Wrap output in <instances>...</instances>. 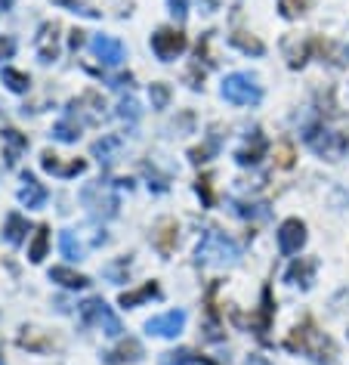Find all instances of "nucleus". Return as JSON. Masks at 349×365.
Here are the masks:
<instances>
[{"mask_svg":"<svg viewBox=\"0 0 349 365\" xmlns=\"http://www.w3.org/2000/svg\"><path fill=\"white\" fill-rule=\"evenodd\" d=\"M284 346H288L291 353L309 356V359L316 362V365H334V356H337L334 341H330L325 331H318V328L312 325V322H300V325L288 334Z\"/></svg>","mask_w":349,"mask_h":365,"instance_id":"1","label":"nucleus"},{"mask_svg":"<svg viewBox=\"0 0 349 365\" xmlns=\"http://www.w3.org/2000/svg\"><path fill=\"white\" fill-rule=\"evenodd\" d=\"M238 254L241 251H238L235 239H229L219 230H207L195 248V260L201 267H232V263H238Z\"/></svg>","mask_w":349,"mask_h":365,"instance_id":"2","label":"nucleus"},{"mask_svg":"<svg viewBox=\"0 0 349 365\" xmlns=\"http://www.w3.org/2000/svg\"><path fill=\"white\" fill-rule=\"evenodd\" d=\"M80 202H84V207L96 220H112L118 214V207H121V198H118L115 186L112 182H103V180L87 182V186L80 189Z\"/></svg>","mask_w":349,"mask_h":365,"instance_id":"3","label":"nucleus"},{"mask_svg":"<svg viewBox=\"0 0 349 365\" xmlns=\"http://www.w3.org/2000/svg\"><path fill=\"white\" fill-rule=\"evenodd\" d=\"M303 140H306V145L312 152L321 155V158H328V161H337L349 152V133L330 130V127H325V124L309 127V130L303 133Z\"/></svg>","mask_w":349,"mask_h":365,"instance_id":"4","label":"nucleus"},{"mask_svg":"<svg viewBox=\"0 0 349 365\" xmlns=\"http://www.w3.org/2000/svg\"><path fill=\"white\" fill-rule=\"evenodd\" d=\"M219 96L232 106H256L263 99V87L247 71H232V75H226L223 87H219Z\"/></svg>","mask_w":349,"mask_h":365,"instance_id":"5","label":"nucleus"},{"mask_svg":"<svg viewBox=\"0 0 349 365\" xmlns=\"http://www.w3.org/2000/svg\"><path fill=\"white\" fill-rule=\"evenodd\" d=\"M80 319H84V325L103 328V334H108V337H121V331H124L121 319L115 316V309L108 307L103 297H87L84 304H80Z\"/></svg>","mask_w":349,"mask_h":365,"instance_id":"6","label":"nucleus"},{"mask_svg":"<svg viewBox=\"0 0 349 365\" xmlns=\"http://www.w3.org/2000/svg\"><path fill=\"white\" fill-rule=\"evenodd\" d=\"M189 47L186 34L177 31V29H158L152 34V53L158 56L161 62H173L177 56H182Z\"/></svg>","mask_w":349,"mask_h":365,"instance_id":"7","label":"nucleus"},{"mask_svg":"<svg viewBox=\"0 0 349 365\" xmlns=\"http://www.w3.org/2000/svg\"><path fill=\"white\" fill-rule=\"evenodd\" d=\"M303 245H306V223L300 217H288L278 226V251L291 257V254H300Z\"/></svg>","mask_w":349,"mask_h":365,"instance_id":"8","label":"nucleus"},{"mask_svg":"<svg viewBox=\"0 0 349 365\" xmlns=\"http://www.w3.org/2000/svg\"><path fill=\"white\" fill-rule=\"evenodd\" d=\"M182 328H186V313L182 309H170V313H161L145 322V331L155 337H179Z\"/></svg>","mask_w":349,"mask_h":365,"instance_id":"9","label":"nucleus"},{"mask_svg":"<svg viewBox=\"0 0 349 365\" xmlns=\"http://www.w3.org/2000/svg\"><path fill=\"white\" fill-rule=\"evenodd\" d=\"M90 50H93V56L103 62V66H121L124 56H127L124 43L118 38H112V34H96V38L90 41Z\"/></svg>","mask_w":349,"mask_h":365,"instance_id":"10","label":"nucleus"},{"mask_svg":"<svg viewBox=\"0 0 349 365\" xmlns=\"http://www.w3.org/2000/svg\"><path fill=\"white\" fill-rule=\"evenodd\" d=\"M34 50H38L41 62H56L59 59V25L56 22H43L38 29Z\"/></svg>","mask_w":349,"mask_h":365,"instance_id":"11","label":"nucleus"},{"mask_svg":"<svg viewBox=\"0 0 349 365\" xmlns=\"http://www.w3.org/2000/svg\"><path fill=\"white\" fill-rule=\"evenodd\" d=\"M272 316H275L272 288L263 285V291H260V309L251 316V328H254V334L260 337V341H266V331H269V325H272Z\"/></svg>","mask_w":349,"mask_h":365,"instance_id":"12","label":"nucleus"},{"mask_svg":"<svg viewBox=\"0 0 349 365\" xmlns=\"http://www.w3.org/2000/svg\"><path fill=\"white\" fill-rule=\"evenodd\" d=\"M177 232H179V226H177V220H170V217H164V220H158V226H155L152 242L164 257H170V254L177 251V239H179Z\"/></svg>","mask_w":349,"mask_h":365,"instance_id":"13","label":"nucleus"},{"mask_svg":"<svg viewBox=\"0 0 349 365\" xmlns=\"http://www.w3.org/2000/svg\"><path fill=\"white\" fill-rule=\"evenodd\" d=\"M47 186L43 182H38V177H31V173H22V189H19V202L25 207H43L47 205Z\"/></svg>","mask_w":349,"mask_h":365,"instance_id":"14","label":"nucleus"},{"mask_svg":"<svg viewBox=\"0 0 349 365\" xmlns=\"http://www.w3.org/2000/svg\"><path fill=\"white\" fill-rule=\"evenodd\" d=\"M41 168L50 170V173H56V177H78V173L87 170V161H84V158H71L68 164H62L59 155L43 152V155H41Z\"/></svg>","mask_w":349,"mask_h":365,"instance_id":"15","label":"nucleus"},{"mask_svg":"<svg viewBox=\"0 0 349 365\" xmlns=\"http://www.w3.org/2000/svg\"><path fill=\"white\" fill-rule=\"evenodd\" d=\"M316 269H318V260H312V257H300V260H293L288 272H284V279L291 282V285H300L303 291H306L312 285V276H316Z\"/></svg>","mask_w":349,"mask_h":365,"instance_id":"16","label":"nucleus"},{"mask_svg":"<svg viewBox=\"0 0 349 365\" xmlns=\"http://www.w3.org/2000/svg\"><path fill=\"white\" fill-rule=\"evenodd\" d=\"M266 149H269L266 136H263L260 130H254L244 149H238V152H235V161H238V164H244V168H247V164H256V161H260L263 155H266Z\"/></svg>","mask_w":349,"mask_h":365,"instance_id":"17","label":"nucleus"},{"mask_svg":"<svg viewBox=\"0 0 349 365\" xmlns=\"http://www.w3.org/2000/svg\"><path fill=\"white\" fill-rule=\"evenodd\" d=\"M50 282H56V285L68 288V291H80V288L90 285V279L84 276V272H75V269H68V267H53L50 269Z\"/></svg>","mask_w":349,"mask_h":365,"instance_id":"18","label":"nucleus"},{"mask_svg":"<svg viewBox=\"0 0 349 365\" xmlns=\"http://www.w3.org/2000/svg\"><path fill=\"white\" fill-rule=\"evenodd\" d=\"M158 294H161L158 282H145V285L133 288V291H124V294H121V300H118V304L130 309V307H140V304H145V300H152V297H158Z\"/></svg>","mask_w":349,"mask_h":365,"instance_id":"19","label":"nucleus"},{"mask_svg":"<svg viewBox=\"0 0 349 365\" xmlns=\"http://www.w3.org/2000/svg\"><path fill=\"white\" fill-rule=\"evenodd\" d=\"M47 248H50V226L41 223V226H34V235L28 242V260L41 263L43 257H47Z\"/></svg>","mask_w":349,"mask_h":365,"instance_id":"20","label":"nucleus"},{"mask_svg":"<svg viewBox=\"0 0 349 365\" xmlns=\"http://www.w3.org/2000/svg\"><path fill=\"white\" fill-rule=\"evenodd\" d=\"M25 235H28V220L19 214V211H13V214H6V223H4V239L10 242V245H22L25 242Z\"/></svg>","mask_w":349,"mask_h":365,"instance_id":"21","label":"nucleus"},{"mask_svg":"<svg viewBox=\"0 0 349 365\" xmlns=\"http://www.w3.org/2000/svg\"><path fill=\"white\" fill-rule=\"evenodd\" d=\"M4 145H6V164H16L19 161V155L28 149V136L19 133L16 127H6L4 130Z\"/></svg>","mask_w":349,"mask_h":365,"instance_id":"22","label":"nucleus"},{"mask_svg":"<svg viewBox=\"0 0 349 365\" xmlns=\"http://www.w3.org/2000/svg\"><path fill=\"white\" fill-rule=\"evenodd\" d=\"M229 41H232V47H238L241 53H247V56H263V53H266V43L256 41L254 34L235 31V34H229Z\"/></svg>","mask_w":349,"mask_h":365,"instance_id":"23","label":"nucleus"},{"mask_svg":"<svg viewBox=\"0 0 349 365\" xmlns=\"http://www.w3.org/2000/svg\"><path fill=\"white\" fill-rule=\"evenodd\" d=\"M80 127H84V124H78L75 118H62V121L53 124V140H59V143H78L80 140Z\"/></svg>","mask_w":349,"mask_h":365,"instance_id":"24","label":"nucleus"},{"mask_svg":"<svg viewBox=\"0 0 349 365\" xmlns=\"http://www.w3.org/2000/svg\"><path fill=\"white\" fill-rule=\"evenodd\" d=\"M0 81H4L6 90H13V93H28L31 90V78L19 68H4L0 71Z\"/></svg>","mask_w":349,"mask_h":365,"instance_id":"25","label":"nucleus"},{"mask_svg":"<svg viewBox=\"0 0 349 365\" xmlns=\"http://www.w3.org/2000/svg\"><path fill=\"white\" fill-rule=\"evenodd\" d=\"M118 149H121V136H115V133H105L103 140L93 143V155L99 161H115Z\"/></svg>","mask_w":349,"mask_h":365,"instance_id":"26","label":"nucleus"},{"mask_svg":"<svg viewBox=\"0 0 349 365\" xmlns=\"http://www.w3.org/2000/svg\"><path fill=\"white\" fill-rule=\"evenodd\" d=\"M112 356H115V362H140L145 353H142V344H140V341L127 337V341H121V346H118Z\"/></svg>","mask_w":349,"mask_h":365,"instance_id":"27","label":"nucleus"},{"mask_svg":"<svg viewBox=\"0 0 349 365\" xmlns=\"http://www.w3.org/2000/svg\"><path fill=\"white\" fill-rule=\"evenodd\" d=\"M59 251H62V257H68V260H80V257H84V245L75 239V232H71V230L59 232Z\"/></svg>","mask_w":349,"mask_h":365,"instance_id":"28","label":"nucleus"},{"mask_svg":"<svg viewBox=\"0 0 349 365\" xmlns=\"http://www.w3.org/2000/svg\"><path fill=\"white\" fill-rule=\"evenodd\" d=\"M309 47L312 43H293V41H284V53H288V66L291 68H303L309 59Z\"/></svg>","mask_w":349,"mask_h":365,"instance_id":"29","label":"nucleus"},{"mask_svg":"<svg viewBox=\"0 0 349 365\" xmlns=\"http://www.w3.org/2000/svg\"><path fill=\"white\" fill-rule=\"evenodd\" d=\"M198 365V353L189 350V346H179V350H170L161 356V365Z\"/></svg>","mask_w":349,"mask_h":365,"instance_id":"30","label":"nucleus"},{"mask_svg":"<svg viewBox=\"0 0 349 365\" xmlns=\"http://www.w3.org/2000/svg\"><path fill=\"white\" fill-rule=\"evenodd\" d=\"M149 99H152V108H167L170 106V84L155 81V84L149 87Z\"/></svg>","mask_w":349,"mask_h":365,"instance_id":"31","label":"nucleus"},{"mask_svg":"<svg viewBox=\"0 0 349 365\" xmlns=\"http://www.w3.org/2000/svg\"><path fill=\"white\" fill-rule=\"evenodd\" d=\"M321 53H328V62L330 66H346L349 62V47H337V43H318Z\"/></svg>","mask_w":349,"mask_h":365,"instance_id":"32","label":"nucleus"},{"mask_svg":"<svg viewBox=\"0 0 349 365\" xmlns=\"http://www.w3.org/2000/svg\"><path fill=\"white\" fill-rule=\"evenodd\" d=\"M217 149H219V140H217V136H210L204 145H198V149L189 152V158L195 164H204V161H210V155H217Z\"/></svg>","mask_w":349,"mask_h":365,"instance_id":"33","label":"nucleus"},{"mask_svg":"<svg viewBox=\"0 0 349 365\" xmlns=\"http://www.w3.org/2000/svg\"><path fill=\"white\" fill-rule=\"evenodd\" d=\"M195 192L201 195V202H204V207H214V202H217V198H214V180H210L207 173H204V177H198V180H195Z\"/></svg>","mask_w":349,"mask_h":365,"instance_id":"34","label":"nucleus"},{"mask_svg":"<svg viewBox=\"0 0 349 365\" xmlns=\"http://www.w3.org/2000/svg\"><path fill=\"white\" fill-rule=\"evenodd\" d=\"M235 214L238 217H251V220H266L269 211H266V205H244V202H235Z\"/></svg>","mask_w":349,"mask_h":365,"instance_id":"35","label":"nucleus"},{"mask_svg":"<svg viewBox=\"0 0 349 365\" xmlns=\"http://www.w3.org/2000/svg\"><path fill=\"white\" fill-rule=\"evenodd\" d=\"M306 4L309 0H278V10L284 19H297V16L306 13Z\"/></svg>","mask_w":349,"mask_h":365,"instance_id":"36","label":"nucleus"},{"mask_svg":"<svg viewBox=\"0 0 349 365\" xmlns=\"http://www.w3.org/2000/svg\"><path fill=\"white\" fill-rule=\"evenodd\" d=\"M59 6H68L71 13H80V16H87V19H99V10H93V6H87L84 0H56Z\"/></svg>","mask_w":349,"mask_h":365,"instance_id":"37","label":"nucleus"},{"mask_svg":"<svg viewBox=\"0 0 349 365\" xmlns=\"http://www.w3.org/2000/svg\"><path fill=\"white\" fill-rule=\"evenodd\" d=\"M118 115L127 118V121H140V103H136L133 96L121 99V106H118Z\"/></svg>","mask_w":349,"mask_h":365,"instance_id":"38","label":"nucleus"},{"mask_svg":"<svg viewBox=\"0 0 349 365\" xmlns=\"http://www.w3.org/2000/svg\"><path fill=\"white\" fill-rule=\"evenodd\" d=\"M167 6H170V13L177 16V19H186V13H189V0H167Z\"/></svg>","mask_w":349,"mask_h":365,"instance_id":"39","label":"nucleus"},{"mask_svg":"<svg viewBox=\"0 0 349 365\" xmlns=\"http://www.w3.org/2000/svg\"><path fill=\"white\" fill-rule=\"evenodd\" d=\"M13 53H16V41L13 38H0V62L13 59Z\"/></svg>","mask_w":349,"mask_h":365,"instance_id":"40","label":"nucleus"},{"mask_svg":"<svg viewBox=\"0 0 349 365\" xmlns=\"http://www.w3.org/2000/svg\"><path fill=\"white\" fill-rule=\"evenodd\" d=\"M124 269H130V260H118L115 267H108L105 272H108V276H112L115 282H121V272H124Z\"/></svg>","mask_w":349,"mask_h":365,"instance_id":"41","label":"nucleus"},{"mask_svg":"<svg viewBox=\"0 0 349 365\" xmlns=\"http://www.w3.org/2000/svg\"><path fill=\"white\" fill-rule=\"evenodd\" d=\"M278 164H281V168H291V164H293L291 145H281V149H278Z\"/></svg>","mask_w":349,"mask_h":365,"instance_id":"42","label":"nucleus"},{"mask_svg":"<svg viewBox=\"0 0 349 365\" xmlns=\"http://www.w3.org/2000/svg\"><path fill=\"white\" fill-rule=\"evenodd\" d=\"M84 47V31H71V50Z\"/></svg>","mask_w":349,"mask_h":365,"instance_id":"43","label":"nucleus"},{"mask_svg":"<svg viewBox=\"0 0 349 365\" xmlns=\"http://www.w3.org/2000/svg\"><path fill=\"white\" fill-rule=\"evenodd\" d=\"M247 365H272L266 356H260V353H254V356H247Z\"/></svg>","mask_w":349,"mask_h":365,"instance_id":"44","label":"nucleus"},{"mask_svg":"<svg viewBox=\"0 0 349 365\" xmlns=\"http://www.w3.org/2000/svg\"><path fill=\"white\" fill-rule=\"evenodd\" d=\"M16 4V0H0V13H6V10H10V6Z\"/></svg>","mask_w":349,"mask_h":365,"instance_id":"45","label":"nucleus"},{"mask_svg":"<svg viewBox=\"0 0 349 365\" xmlns=\"http://www.w3.org/2000/svg\"><path fill=\"white\" fill-rule=\"evenodd\" d=\"M198 365H217L214 359H207V356H198Z\"/></svg>","mask_w":349,"mask_h":365,"instance_id":"46","label":"nucleus"},{"mask_svg":"<svg viewBox=\"0 0 349 365\" xmlns=\"http://www.w3.org/2000/svg\"><path fill=\"white\" fill-rule=\"evenodd\" d=\"M0 365H6V362H4V356H0Z\"/></svg>","mask_w":349,"mask_h":365,"instance_id":"47","label":"nucleus"}]
</instances>
